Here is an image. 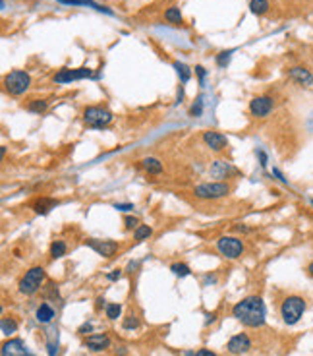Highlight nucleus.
<instances>
[{
    "label": "nucleus",
    "mask_w": 313,
    "mask_h": 356,
    "mask_svg": "<svg viewBox=\"0 0 313 356\" xmlns=\"http://www.w3.org/2000/svg\"><path fill=\"white\" fill-rule=\"evenodd\" d=\"M174 68H176V72H178L182 84H188V82L191 80V70L184 64V62H174Z\"/></svg>",
    "instance_id": "23"
},
{
    "label": "nucleus",
    "mask_w": 313,
    "mask_h": 356,
    "mask_svg": "<svg viewBox=\"0 0 313 356\" xmlns=\"http://www.w3.org/2000/svg\"><path fill=\"white\" fill-rule=\"evenodd\" d=\"M310 203H312V207H313V199H310Z\"/></svg>",
    "instance_id": "46"
},
{
    "label": "nucleus",
    "mask_w": 313,
    "mask_h": 356,
    "mask_svg": "<svg viewBox=\"0 0 313 356\" xmlns=\"http://www.w3.org/2000/svg\"><path fill=\"white\" fill-rule=\"evenodd\" d=\"M45 279H47L45 267L35 266V267H31L29 271H25V275L19 279L17 290H19L21 294H25V296H31V294H35L37 290H41V286H43V283H45Z\"/></svg>",
    "instance_id": "3"
},
{
    "label": "nucleus",
    "mask_w": 313,
    "mask_h": 356,
    "mask_svg": "<svg viewBox=\"0 0 313 356\" xmlns=\"http://www.w3.org/2000/svg\"><path fill=\"white\" fill-rule=\"evenodd\" d=\"M25 108L29 110V112H35V114H41V112H45L47 108H49V101L47 99H33V101H29Z\"/></svg>",
    "instance_id": "22"
},
{
    "label": "nucleus",
    "mask_w": 313,
    "mask_h": 356,
    "mask_svg": "<svg viewBox=\"0 0 313 356\" xmlns=\"http://www.w3.org/2000/svg\"><path fill=\"white\" fill-rule=\"evenodd\" d=\"M249 349H251V339L245 333H238L226 343V351L234 356L245 355V353H249Z\"/></svg>",
    "instance_id": "11"
},
{
    "label": "nucleus",
    "mask_w": 313,
    "mask_h": 356,
    "mask_svg": "<svg viewBox=\"0 0 313 356\" xmlns=\"http://www.w3.org/2000/svg\"><path fill=\"white\" fill-rule=\"evenodd\" d=\"M114 353H116V356H126V355H128L126 347H118V349H114Z\"/></svg>",
    "instance_id": "41"
},
{
    "label": "nucleus",
    "mask_w": 313,
    "mask_h": 356,
    "mask_svg": "<svg viewBox=\"0 0 313 356\" xmlns=\"http://www.w3.org/2000/svg\"><path fill=\"white\" fill-rule=\"evenodd\" d=\"M269 8H271L269 0H249V10L255 16H265L269 12Z\"/></svg>",
    "instance_id": "21"
},
{
    "label": "nucleus",
    "mask_w": 313,
    "mask_h": 356,
    "mask_svg": "<svg viewBox=\"0 0 313 356\" xmlns=\"http://www.w3.org/2000/svg\"><path fill=\"white\" fill-rule=\"evenodd\" d=\"M141 169L147 173V175H153V177H158L162 175V163L156 159V157H143L139 161Z\"/></svg>",
    "instance_id": "18"
},
{
    "label": "nucleus",
    "mask_w": 313,
    "mask_h": 356,
    "mask_svg": "<svg viewBox=\"0 0 313 356\" xmlns=\"http://www.w3.org/2000/svg\"><path fill=\"white\" fill-rule=\"evenodd\" d=\"M201 140H203V143L207 145L211 151H215V153L225 151L226 147H228L226 136H223L221 132H215V130H205L203 136H201Z\"/></svg>",
    "instance_id": "12"
},
{
    "label": "nucleus",
    "mask_w": 313,
    "mask_h": 356,
    "mask_svg": "<svg viewBox=\"0 0 313 356\" xmlns=\"http://www.w3.org/2000/svg\"><path fill=\"white\" fill-rule=\"evenodd\" d=\"M255 155L259 157V165L263 167V169H265V167H267V163H269V157H267V153H265L263 149H257V151H255Z\"/></svg>",
    "instance_id": "35"
},
{
    "label": "nucleus",
    "mask_w": 313,
    "mask_h": 356,
    "mask_svg": "<svg viewBox=\"0 0 313 356\" xmlns=\"http://www.w3.org/2000/svg\"><path fill=\"white\" fill-rule=\"evenodd\" d=\"M232 316L240 321L245 327H263L265 325V320H267V306L263 302L261 296H245L240 302L234 304L232 308Z\"/></svg>",
    "instance_id": "1"
},
{
    "label": "nucleus",
    "mask_w": 313,
    "mask_h": 356,
    "mask_svg": "<svg viewBox=\"0 0 313 356\" xmlns=\"http://www.w3.org/2000/svg\"><path fill=\"white\" fill-rule=\"evenodd\" d=\"M273 108H275V99L269 97V95H259V97H253V99L249 101V112H251V116H255V118L269 116V114L273 112Z\"/></svg>",
    "instance_id": "9"
},
{
    "label": "nucleus",
    "mask_w": 313,
    "mask_h": 356,
    "mask_svg": "<svg viewBox=\"0 0 313 356\" xmlns=\"http://www.w3.org/2000/svg\"><path fill=\"white\" fill-rule=\"evenodd\" d=\"M236 231L238 232H249V229L245 225H236Z\"/></svg>",
    "instance_id": "43"
},
{
    "label": "nucleus",
    "mask_w": 313,
    "mask_h": 356,
    "mask_svg": "<svg viewBox=\"0 0 313 356\" xmlns=\"http://www.w3.org/2000/svg\"><path fill=\"white\" fill-rule=\"evenodd\" d=\"M66 252H68V244L64 242V240H52L51 248H49V256H51L52 260H60V258H64L66 256Z\"/></svg>",
    "instance_id": "20"
},
{
    "label": "nucleus",
    "mask_w": 313,
    "mask_h": 356,
    "mask_svg": "<svg viewBox=\"0 0 313 356\" xmlns=\"http://www.w3.org/2000/svg\"><path fill=\"white\" fill-rule=\"evenodd\" d=\"M124 227H126V231H136L139 227V219L134 217V215H126L124 217Z\"/></svg>",
    "instance_id": "31"
},
{
    "label": "nucleus",
    "mask_w": 313,
    "mask_h": 356,
    "mask_svg": "<svg viewBox=\"0 0 313 356\" xmlns=\"http://www.w3.org/2000/svg\"><path fill=\"white\" fill-rule=\"evenodd\" d=\"M184 356H195V353H191V351H188V353H184Z\"/></svg>",
    "instance_id": "45"
},
{
    "label": "nucleus",
    "mask_w": 313,
    "mask_h": 356,
    "mask_svg": "<svg viewBox=\"0 0 313 356\" xmlns=\"http://www.w3.org/2000/svg\"><path fill=\"white\" fill-rule=\"evenodd\" d=\"M195 74L199 78V86H205V76H207V70L203 66H195Z\"/></svg>",
    "instance_id": "33"
},
{
    "label": "nucleus",
    "mask_w": 313,
    "mask_h": 356,
    "mask_svg": "<svg viewBox=\"0 0 313 356\" xmlns=\"http://www.w3.org/2000/svg\"><path fill=\"white\" fill-rule=\"evenodd\" d=\"M104 312H106V318H108V320L116 321L118 318H120V314H122V306H120V304H106Z\"/></svg>",
    "instance_id": "27"
},
{
    "label": "nucleus",
    "mask_w": 313,
    "mask_h": 356,
    "mask_svg": "<svg viewBox=\"0 0 313 356\" xmlns=\"http://www.w3.org/2000/svg\"><path fill=\"white\" fill-rule=\"evenodd\" d=\"M201 112H203V99L197 97V101L190 108V116H201Z\"/></svg>",
    "instance_id": "32"
},
{
    "label": "nucleus",
    "mask_w": 313,
    "mask_h": 356,
    "mask_svg": "<svg viewBox=\"0 0 313 356\" xmlns=\"http://www.w3.org/2000/svg\"><path fill=\"white\" fill-rule=\"evenodd\" d=\"M58 205V199H54V197H35L33 201H31V209H33V213L37 215H49Z\"/></svg>",
    "instance_id": "16"
},
{
    "label": "nucleus",
    "mask_w": 313,
    "mask_h": 356,
    "mask_svg": "<svg viewBox=\"0 0 313 356\" xmlns=\"http://www.w3.org/2000/svg\"><path fill=\"white\" fill-rule=\"evenodd\" d=\"M114 209L128 213V211H132V209H136V207H134V203H114Z\"/></svg>",
    "instance_id": "34"
},
{
    "label": "nucleus",
    "mask_w": 313,
    "mask_h": 356,
    "mask_svg": "<svg viewBox=\"0 0 313 356\" xmlns=\"http://www.w3.org/2000/svg\"><path fill=\"white\" fill-rule=\"evenodd\" d=\"M122 327H124V329H128V331H132V329H138V327H139V318H138V316H134V314L126 316V318H124V321H122Z\"/></svg>",
    "instance_id": "30"
},
{
    "label": "nucleus",
    "mask_w": 313,
    "mask_h": 356,
    "mask_svg": "<svg viewBox=\"0 0 313 356\" xmlns=\"http://www.w3.org/2000/svg\"><path fill=\"white\" fill-rule=\"evenodd\" d=\"M85 347L93 353H101L106 351L110 347V337L106 333H95V335H89L85 339Z\"/></svg>",
    "instance_id": "15"
},
{
    "label": "nucleus",
    "mask_w": 313,
    "mask_h": 356,
    "mask_svg": "<svg viewBox=\"0 0 313 356\" xmlns=\"http://www.w3.org/2000/svg\"><path fill=\"white\" fill-rule=\"evenodd\" d=\"M29 86H31V78L25 70H14L4 76V89H6V93H10L14 97L23 95L29 89Z\"/></svg>",
    "instance_id": "5"
},
{
    "label": "nucleus",
    "mask_w": 313,
    "mask_h": 356,
    "mask_svg": "<svg viewBox=\"0 0 313 356\" xmlns=\"http://www.w3.org/2000/svg\"><path fill=\"white\" fill-rule=\"evenodd\" d=\"M91 329H93L91 323H83V325L78 329V333H79V335H87V333H91Z\"/></svg>",
    "instance_id": "37"
},
{
    "label": "nucleus",
    "mask_w": 313,
    "mask_h": 356,
    "mask_svg": "<svg viewBox=\"0 0 313 356\" xmlns=\"http://www.w3.org/2000/svg\"><path fill=\"white\" fill-rule=\"evenodd\" d=\"M151 234H153V229H151L149 225H139L138 229L134 231V238H136L138 242H141V240H147Z\"/></svg>",
    "instance_id": "26"
},
{
    "label": "nucleus",
    "mask_w": 313,
    "mask_h": 356,
    "mask_svg": "<svg viewBox=\"0 0 313 356\" xmlns=\"http://www.w3.org/2000/svg\"><path fill=\"white\" fill-rule=\"evenodd\" d=\"M0 327H2V333H4V335H12V333L17 331V321L12 320V318H2Z\"/></svg>",
    "instance_id": "25"
},
{
    "label": "nucleus",
    "mask_w": 313,
    "mask_h": 356,
    "mask_svg": "<svg viewBox=\"0 0 313 356\" xmlns=\"http://www.w3.org/2000/svg\"><path fill=\"white\" fill-rule=\"evenodd\" d=\"M205 318H207V320H205V323L209 325V323H213V321L217 320V314H215V312H213V314H209V312H207V314H205Z\"/></svg>",
    "instance_id": "39"
},
{
    "label": "nucleus",
    "mask_w": 313,
    "mask_h": 356,
    "mask_svg": "<svg viewBox=\"0 0 313 356\" xmlns=\"http://www.w3.org/2000/svg\"><path fill=\"white\" fill-rule=\"evenodd\" d=\"M217 250L226 260H238L243 254V242L236 236H221L217 240Z\"/></svg>",
    "instance_id": "7"
},
{
    "label": "nucleus",
    "mask_w": 313,
    "mask_h": 356,
    "mask_svg": "<svg viewBox=\"0 0 313 356\" xmlns=\"http://www.w3.org/2000/svg\"><path fill=\"white\" fill-rule=\"evenodd\" d=\"M170 271H172L176 277H188V275H191L190 266H186V264H172V266H170Z\"/></svg>",
    "instance_id": "28"
},
{
    "label": "nucleus",
    "mask_w": 313,
    "mask_h": 356,
    "mask_svg": "<svg viewBox=\"0 0 313 356\" xmlns=\"http://www.w3.org/2000/svg\"><path fill=\"white\" fill-rule=\"evenodd\" d=\"M306 308H308V304H306V300H304L302 296L290 294V296H286V298L282 300V304H280V318H282V321H284L286 325H296L298 321L302 320Z\"/></svg>",
    "instance_id": "2"
},
{
    "label": "nucleus",
    "mask_w": 313,
    "mask_h": 356,
    "mask_svg": "<svg viewBox=\"0 0 313 356\" xmlns=\"http://www.w3.org/2000/svg\"><path fill=\"white\" fill-rule=\"evenodd\" d=\"M164 19L168 21V23H174V25H178V23H182V12H180V8H168L166 12H164Z\"/></svg>",
    "instance_id": "24"
},
{
    "label": "nucleus",
    "mask_w": 313,
    "mask_h": 356,
    "mask_svg": "<svg viewBox=\"0 0 313 356\" xmlns=\"http://www.w3.org/2000/svg\"><path fill=\"white\" fill-rule=\"evenodd\" d=\"M232 53H234V49H230V51H223V53L217 54V66H219V68H226V66H228V62H230V58H232Z\"/></svg>",
    "instance_id": "29"
},
{
    "label": "nucleus",
    "mask_w": 313,
    "mask_h": 356,
    "mask_svg": "<svg viewBox=\"0 0 313 356\" xmlns=\"http://www.w3.org/2000/svg\"><path fill=\"white\" fill-rule=\"evenodd\" d=\"M205 283H211V285H215V283H217V277H215V275H207V277H205Z\"/></svg>",
    "instance_id": "42"
},
{
    "label": "nucleus",
    "mask_w": 313,
    "mask_h": 356,
    "mask_svg": "<svg viewBox=\"0 0 313 356\" xmlns=\"http://www.w3.org/2000/svg\"><path fill=\"white\" fill-rule=\"evenodd\" d=\"M95 308H97V310H101V308H106V304H104V298H103V296H99V298H97V304H95Z\"/></svg>",
    "instance_id": "40"
},
{
    "label": "nucleus",
    "mask_w": 313,
    "mask_h": 356,
    "mask_svg": "<svg viewBox=\"0 0 313 356\" xmlns=\"http://www.w3.org/2000/svg\"><path fill=\"white\" fill-rule=\"evenodd\" d=\"M232 192V186L221 182V180H215V182H203L199 186L193 188V196L197 199H221L226 197Z\"/></svg>",
    "instance_id": "4"
},
{
    "label": "nucleus",
    "mask_w": 313,
    "mask_h": 356,
    "mask_svg": "<svg viewBox=\"0 0 313 356\" xmlns=\"http://www.w3.org/2000/svg\"><path fill=\"white\" fill-rule=\"evenodd\" d=\"M195 356H217L213 351H209V349H199L197 353H195Z\"/></svg>",
    "instance_id": "38"
},
{
    "label": "nucleus",
    "mask_w": 313,
    "mask_h": 356,
    "mask_svg": "<svg viewBox=\"0 0 313 356\" xmlns=\"http://www.w3.org/2000/svg\"><path fill=\"white\" fill-rule=\"evenodd\" d=\"M54 308H52L51 304L43 302L39 308H37V312H35V318H37V321L39 323H43V325H47V323H51L52 320H54Z\"/></svg>",
    "instance_id": "19"
},
{
    "label": "nucleus",
    "mask_w": 313,
    "mask_h": 356,
    "mask_svg": "<svg viewBox=\"0 0 313 356\" xmlns=\"http://www.w3.org/2000/svg\"><path fill=\"white\" fill-rule=\"evenodd\" d=\"M308 275H310V277L313 279V262L310 264V266H308Z\"/></svg>",
    "instance_id": "44"
},
{
    "label": "nucleus",
    "mask_w": 313,
    "mask_h": 356,
    "mask_svg": "<svg viewBox=\"0 0 313 356\" xmlns=\"http://www.w3.org/2000/svg\"><path fill=\"white\" fill-rule=\"evenodd\" d=\"M85 246L91 248L93 252H97L103 258H112L120 250V244L116 240H97V238H87Z\"/></svg>",
    "instance_id": "10"
},
{
    "label": "nucleus",
    "mask_w": 313,
    "mask_h": 356,
    "mask_svg": "<svg viewBox=\"0 0 313 356\" xmlns=\"http://www.w3.org/2000/svg\"><path fill=\"white\" fill-rule=\"evenodd\" d=\"M288 78H290L294 84L302 86V88L313 86V74L312 70H308L306 66H292V68H288Z\"/></svg>",
    "instance_id": "14"
},
{
    "label": "nucleus",
    "mask_w": 313,
    "mask_h": 356,
    "mask_svg": "<svg viewBox=\"0 0 313 356\" xmlns=\"http://www.w3.org/2000/svg\"><path fill=\"white\" fill-rule=\"evenodd\" d=\"M83 122L91 128H104L112 122V112L104 107H85L83 108Z\"/></svg>",
    "instance_id": "6"
},
{
    "label": "nucleus",
    "mask_w": 313,
    "mask_h": 356,
    "mask_svg": "<svg viewBox=\"0 0 313 356\" xmlns=\"http://www.w3.org/2000/svg\"><path fill=\"white\" fill-rule=\"evenodd\" d=\"M85 78H95L89 68H62L52 76V82L62 86V84H72L78 80H85Z\"/></svg>",
    "instance_id": "8"
},
{
    "label": "nucleus",
    "mask_w": 313,
    "mask_h": 356,
    "mask_svg": "<svg viewBox=\"0 0 313 356\" xmlns=\"http://www.w3.org/2000/svg\"><path fill=\"white\" fill-rule=\"evenodd\" d=\"M120 277H122V269H112V271L106 275V279H108V281H118Z\"/></svg>",
    "instance_id": "36"
},
{
    "label": "nucleus",
    "mask_w": 313,
    "mask_h": 356,
    "mask_svg": "<svg viewBox=\"0 0 313 356\" xmlns=\"http://www.w3.org/2000/svg\"><path fill=\"white\" fill-rule=\"evenodd\" d=\"M2 356H35L21 339H8L2 345Z\"/></svg>",
    "instance_id": "13"
},
{
    "label": "nucleus",
    "mask_w": 313,
    "mask_h": 356,
    "mask_svg": "<svg viewBox=\"0 0 313 356\" xmlns=\"http://www.w3.org/2000/svg\"><path fill=\"white\" fill-rule=\"evenodd\" d=\"M230 173H236V169H234L232 165L225 163V161H213V165H211V169H209V175L213 178H219V180L228 178Z\"/></svg>",
    "instance_id": "17"
}]
</instances>
